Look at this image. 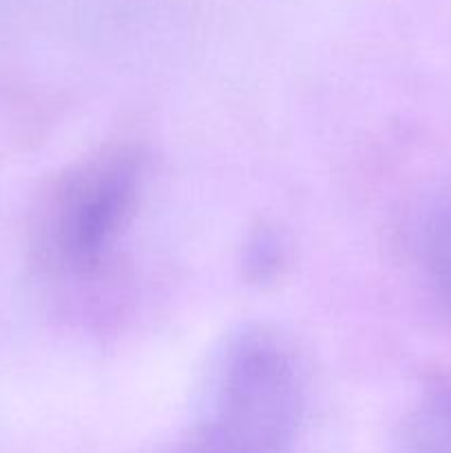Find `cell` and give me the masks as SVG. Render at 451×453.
Masks as SVG:
<instances>
[{"label": "cell", "instance_id": "6da1fadb", "mask_svg": "<svg viewBox=\"0 0 451 453\" xmlns=\"http://www.w3.org/2000/svg\"><path fill=\"white\" fill-rule=\"evenodd\" d=\"M303 414V379L279 336L243 330L212 372L199 453H287Z\"/></svg>", "mask_w": 451, "mask_h": 453}, {"label": "cell", "instance_id": "7a4b0ae2", "mask_svg": "<svg viewBox=\"0 0 451 453\" xmlns=\"http://www.w3.org/2000/svg\"><path fill=\"white\" fill-rule=\"evenodd\" d=\"M144 184V157L111 146L84 157L53 184L38 219V252L51 273L96 274L128 228Z\"/></svg>", "mask_w": 451, "mask_h": 453}, {"label": "cell", "instance_id": "3957f363", "mask_svg": "<svg viewBox=\"0 0 451 453\" xmlns=\"http://www.w3.org/2000/svg\"><path fill=\"white\" fill-rule=\"evenodd\" d=\"M396 453H451V389L429 394L411 410Z\"/></svg>", "mask_w": 451, "mask_h": 453}, {"label": "cell", "instance_id": "277c9868", "mask_svg": "<svg viewBox=\"0 0 451 453\" xmlns=\"http://www.w3.org/2000/svg\"><path fill=\"white\" fill-rule=\"evenodd\" d=\"M420 250L429 279L451 303V208H445L429 219Z\"/></svg>", "mask_w": 451, "mask_h": 453}, {"label": "cell", "instance_id": "5b68a950", "mask_svg": "<svg viewBox=\"0 0 451 453\" xmlns=\"http://www.w3.org/2000/svg\"><path fill=\"white\" fill-rule=\"evenodd\" d=\"M188 453H199V451H195V449H190V451H188Z\"/></svg>", "mask_w": 451, "mask_h": 453}]
</instances>
